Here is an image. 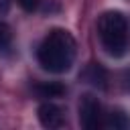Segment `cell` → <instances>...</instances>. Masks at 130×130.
Masks as SVG:
<instances>
[{
	"label": "cell",
	"instance_id": "6da1fadb",
	"mask_svg": "<svg viewBox=\"0 0 130 130\" xmlns=\"http://www.w3.org/2000/svg\"><path fill=\"white\" fill-rule=\"evenodd\" d=\"M75 39L65 28H53L41 43L37 51V59L45 71L65 73L71 69L75 61Z\"/></svg>",
	"mask_w": 130,
	"mask_h": 130
},
{
	"label": "cell",
	"instance_id": "52a82bcc",
	"mask_svg": "<svg viewBox=\"0 0 130 130\" xmlns=\"http://www.w3.org/2000/svg\"><path fill=\"white\" fill-rule=\"evenodd\" d=\"M106 126H108V128H114V130H120V128H126V126H128V120L124 118V114L112 112L110 118H108V122H106Z\"/></svg>",
	"mask_w": 130,
	"mask_h": 130
},
{
	"label": "cell",
	"instance_id": "ba28073f",
	"mask_svg": "<svg viewBox=\"0 0 130 130\" xmlns=\"http://www.w3.org/2000/svg\"><path fill=\"white\" fill-rule=\"evenodd\" d=\"M8 43H10V28H8V24H4L0 20V51L6 49Z\"/></svg>",
	"mask_w": 130,
	"mask_h": 130
},
{
	"label": "cell",
	"instance_id": "277c9868",
	"mask_svg": "<svg viewBox=\"0 0 130 130\" xmlns=\"http://www.w3.org/2000/svg\"><path fill=\"white\" fill-rule=\"evenodd\" d=\"M37 114H39V122H41L45 128H49V130L61 128V126L65 124L63 108L57 106V104H53V102H45V104H41L39 110H37Z\"/></svg>",
	"mask_w": 130,
	"mask_h": 130
},
{
	"label": "cell",
	"instance_id": "8fae6325",
	"mask_svg": "<svg viewBox=\"0 0 130 130\" xmlns=\"http://www.w3.org/2000/svg\"><path fill=\"white\" fill-rule=\"evenodd\" d=\"M8 12V0H0V14Z\"/></svg>",
	"mask_w": 130,
	"mask_h": 130
},
{
	"label": "cell",
	"instance_id": "8992f818",
	"mask_svg": "<svg viewBox=\"0 0 130 130\" xmlns=\"http://www.w3.org/2000/svg\"><path fill=\"white\" fill-rule=\"evenodd\" d=\"M37 93L41 98H59L65 93V87L61 83H55V81H49V83H37Z\"/></svg>",
	"mask_w": 130,
	"mask_h": 130
},
{
	"label": "cell",
	"instance_id": "7a4b0ae2",
	"mask_svg": "<svg viewBox=\"0 0 130 130\" xmlns=\"http://www.w3.org/2000/svg\"><path fill=\"white\" fill-rule=\"evenodd\" d=\"M98 35L104 45V49L112 57L126 55L130 47V26L122 12L108 10L98 18Z\"/></svg>",
	"mask_w": 130,
	"mask_h": 130
},
{
	"label": "cell",
	"instance_id": "5b68a950",
	"mask_svg": "<svg viewBox=\"0 0 130 130\" xmlns=\"http://www.w3.org/2000/svg\"><path fill=\"white\" fill-rule=\"evenodd\" d=\"M81 79L87 81L89 85L93 87H106V81H108V75H106V69L98 63H89L83 73H81Z\"/></svg>",
	"mask_w": 130,
	"mask_h": 130
},
{
	"label": "cell",
	"instance_id": "30bf717a",
	"mask_svg": "<svg viewBox=\"0 0 130 130\" xmlns=\"http://www.w3.org/2000/svg\"><path fill=\"white\" fill-rule=\"evenodd\" d=\"M122 83H124V89L130 93V69L124 71V77H122Z\"/></svg>",
	"mask_w": 130,
	"mask_h": 130
},
{
	"label": "cell",
	"instance_id": "9c48e42d",
	"mask_svg": "<svg viewBox=\"0 0 130 130\" xmlns=\"http://www.w3.org/2000/svg\"><path fill=\"white\" fill-rule=\"evenodd\" d=\"M16 2H18L20 8H24L26 12H32V10H37V6H39L41 0H16Z\"/></svg>",
	"mask_w": 130,
	"mask_h": 130
},
{
	"label": "cell",
	"instance_id": "3957f363",
	"mask_svg": "<svg viewBox=\"0 0 130 130\" xmlns=\"http://www.w3.org/2000/svg\"><path fill=\"white\" fill-rule=\"evenodd\" d=\"M100 120H102V106L98 98L85 93L79 100V124L85 130H93L100 126Z\"/></svg>",
	"mask_w": 130,
	"mask_h": 130
}]
</instances>
